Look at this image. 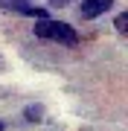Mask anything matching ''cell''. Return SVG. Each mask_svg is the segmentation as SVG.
Listing matches in <instances>:
<instances>
[{
  "label": "cell",
  "mask_w": 128,
  "mask_h": 131,
  "mask_svg": "<svg viewBox=\"0 0 128 131\" xmlns=\"http://www.w3.org/2000/svg\"><path fill=\"white\" fill-rule=\"evenodd\" d=\"M35 35L47 38V41H58V44H64V47H76L79 44L76 26L64 24V20H38V24H35Z\"/></svg>",
  "instance_id": "1"
},
{
  "label": "cell",
  "mask_w": 128,
  "mask_h": 131,
  "mask_svg": "<svg viewBox=\"0 0 128 131\" xmlns=\"http://www.w3.org/2000/svg\"><path fill=\"white\" fill-rule=\"evenodd\" d=\"M0 9L18 12V15H29V18H38V20H47V9H38V6L29 3V0H0Z\"/></svg>",
  "instance_id": "2"
},
{
  "label": "cell",
  "mask_w": 128,
  "mask_h": 131,
  "mask_svg": "<svg viewBox=\"0 0 128 131\" xmlns=\"http://www.w3.org/2000/svg\"><path fill=\"white\" fill-rule=\"evenodd\" d=\"M111 6H114V0H82L79 3V18L82 20H93L99 15H105Z\"/></svg>",
  "instance_id": "3"
},
{
  "label": "cell",
  "mask_w": 128,
  "mask_h": 131,
  "mask_svg": "<svg viewBox=\"0 0 128 131\" xmlns=\"http://www.w3.org/2000/svg\"><path fill=\"white\" fill-rule=\"evenodd\" d=\"M24 117H26V122H41L44 119V105H26Z\"/></svg>",
  "instance_id": "4"
},
{
  "label": "cell",
  "mask_w": 128,
  "mask_h": 131,
  "mask_svg": "<svg viewBox=\"0 0 128 131\" xmlns=\"http://www.w3.org/2000/svg\"><path fill=\"white\" fill-rule=\"evenodd\" d=\"M114 26H117V32H128V12H119L117 15V20H114Z\"/></svg>",
  "instance_id": "5"
},
{
  "label": "cell",
  "mask_w": 128,
  "mask_h": 131,
  "mask_svg": "<svg viewBox=\"0 0 128 131\" xmlns=\"http://www.w3.org/2000/svg\"><path fill=\"white\" fill-rule=\"evenodd\" d=\"M47 3L52 6V9H64V6H70V3H76V0H47Z\"/></svg>",
  "instance_id": "6"
},
{
  "label": "cell",
  "mask_w": 128,
  "mask_h": 131,
  "mask_svg": "<svg viewBox=\"0 0 128 131\" xmlns=\"http://www.w3.org/2000/svg\"><path fill=\"white\" fill-rule=\"evenodd\" d=\"M0 131H3V122H0Z\"/></svg>",
  "instance_id": "7"
}]
</instances>
